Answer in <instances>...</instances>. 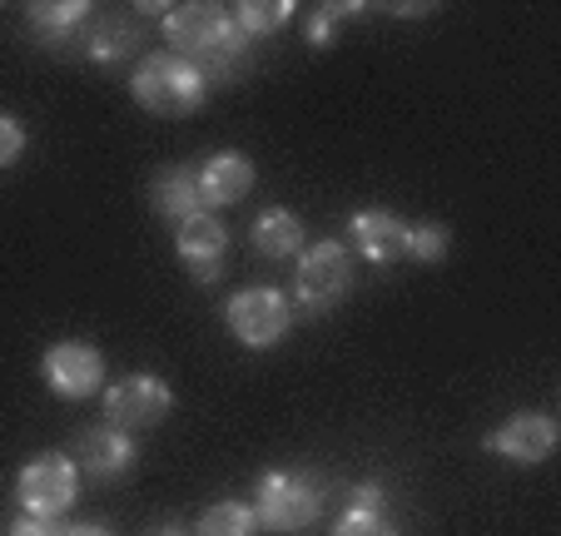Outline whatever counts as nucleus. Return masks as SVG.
I'll list each match as a JSON object with an SVG mask.
<instances>
[{
	"instance_id": "obj_21",
	"label": "nucleus",
	"mask_w": 561,
	"mask_h": 536,
	"mask_svg": "<svg viewBox=\"0 0 561 536\" xmlns=\"http://www.w3.org/2000/svg\"><path fill=\"white\" fill-rule=\"evenodd\" d=\"M339 536H398L388 526V516H373V512H348L339 522Z\"/></svg>"
},
{
	"instance_id": "obj_4",
	"label": "nucleus",
	"mask_w": 561,
	"mask_h": 536,
	"mask_svg": "<svg viewBox=\"0 0 561 536\" xmlns=\"http://www.w3.org/2000/svg\"><path fill=\"white\" fill-rule=\"evenodd\" d=\"M348 284H353V259L343 243L323 239L298 259V298H304L308 308H333L348 294Z\"/></svg>"
},
{
	"instance_id": "obj_27",
	"label": "nucleus",
	"mask_w": 561,
	"mask_h": 536,
	"mask_svg": "<svg viewBox=\"0 0 561 536\" xmlns=\"http://www.w3.org/2000/svg\"><path fill=\"white\" fill-rule=\"evenodd\" d=\"M149 536H184V532H180V526H154Z\"/></svg>"
},
{
	"instance_id": "obj_3",
	"label": "nucleus",
	"mask_w": 561,
	"mask_h": 536,
	"mask_svg": "<svg viewBox=\"0 0 561 536\" xmlns=\"http://www.w3.org/2000/svg\"><path fill=\"white\" fill-rule=\"evenodd\" d=\"M323 506V487L308 472H268L259 482V522L274 526V532H298L308 526Z\"/></svg>"
},
{
	"instance_id": "obj_2",
	"label": "nucleus",
	"mask_w": 561,
	"mask_h": 536,
	"mask_svg": "<svg viewBox=\"0 0 561 536\" xmlns=\"http://www.w3.org/2000/svg\"><path fill=\"white\" fill-rule=\"evenodd\" d=\"M129 90H135L139 110L164 115V119H180V115H194V110H199L204 70L190 65V60H180V55H149V60L135 70Z\"/></svg>"
},
{
	"instance_id": "obj_26",
	"label": "nucleus",
	"mask_w": 561,
	"mask_h": 536,
	"mask_svg": "<svg viewBox=\"0 0 561 536\" xmlns=\"http://www.w3.org/2000/svg\"><path fill=\"white\" fill-rule=\"evenodd\" d=\"M60 536H110L105 526H70V532H60Z\"/></svg>"
},
{
	"instance_id": "obj_23",
	"label": "nucleus",
	"mask_w": 561,
	"mask_h": 536,
	"mask_svg": "<svg viewBox=\"0 0 561 536\" xmlns=\"http://www.w3.org/2000/svg\"><path fill=\"white\" fill-rule=\"evenodd\" d=\"M11 536H60V526H55V516H31L25 512L21 522L11 526Z\"/></svg>"
},
{
	"instance_id": "obj_12",
	"label": "nucleus",
	"mask_w": 561,
	"mask_h": 536,
	"mask_svg": "<svg viewBox=\"0 0 561 536\" xmlns=\"http://www.w3.org/2000/svg\"><path fill=\"white\" fill-rule=\"evenodd\" d=\"M353 239H358L363 259L392 263L408 253V224L388 209H363V214H353Z\"/></svg>"
},
{
	"instance_id": "obj_10",
	"label": "nucleus",
	"mask_w": 561,
	"mask_h": 536,
	"mask_svg": "<svg viewBox=\"0 0 561 536\" xmlns=\"http://www.w3.org/2000/svg\"><path fill=\"white\" fill-rule=\"evenodd\" d=\"M75 457H80L85 477H95V482H115V477L129 472V463H135V447H129V437L119 427H95V432H80V442H75Z\"/></svg>"
},
{
	"instance_id": "obj_13",
	"label": "nucleus",
	"mask_w": 561,
	"mask_h": 536,
	"mask_svg": "<svg viewBox=\"0 0 561 536\" xmlns=\"http://www.w3.org/2000/svg\"><path fill=\"white\" fill-rule=\"evenodd\" d=\"M254 190V164L244 155H214L199 169V199L204 204H239Z\"/></svg>"
},
{
	"instance_id": "obj_7",
	"label": "nucleus",
	"mask_w": 561,
	"mask_h": 536,
	"mask_svg": "<svg viewBox=\"0 0 561 536\" xmlns=\"http://www.w3.org/2000/svg\"><path fill=\"white\" fill-rule=\"evenodd\" d=\"M21 506L31 516H60L65 506L75 502V467L65 457H35L31 467L21 472Z\"/></svg>"
},
{
	"instance_id": "obj_11",
	"label": "nucleus",
	"mask_w": 561,
	"mask_h": 536,
	"mask_svg": "<svg viewBox=\"0 0 561 536\" xmlns=\"http://www.w3.org/2000/svg\"><path fill=\"white\" fill-rule=\"evenodd\" d=\"M492 447H497L502 457H512V463L531 467V463H541V457H551V447H557V427H551L547 412H517V418L492 437Z\"/></svg>"
},
{
	"instance_id": "obj_15",
	"label": "nucleus",
	"mask_w": 561,
	"mask_h": 536,
	"mask_svg": "<svg viewBox=\"0 0 561 536\" xmlns=\"http://www.w3.org/2000/svg\"><path fill=\"white\" fill-rule=\"evenodd\" d=\"M254 249L264 259H288V253L304 249V224L288 209H264L254 219Z\"/></svg>"
},
{
	"instance_id": "obj_22",
	"label": "nucleus",
	"mask_w": 561,
	"mask_h": 536,
	"mask_svg": "<svg viewBox=\"0 0 561 536\" xmlns=\"http://www.w3.org/2000/svg\"><path fill=\"white\" fill-rule=\"evenodd\" d=\"M21 149H25V129H21V119L0 115V169L15 164V159H21Z\"/></svg>"
},
{
	"instance_id": "obj_1",
	"label": "nucleus",
	"mask_w": 561,
	"mask_h": 536,
	"mask_svg": "<svg viewBox=\"0 0 561 536\" xmlns=\"http://www.w3.org/2000/svg\"><path fill=\"white\" fill-rule=\"evenodd\" d=\"M164 35L180 50V60H204L219 75H233L244 60V35L224 5H174L164 11Z\"/></svg>"
},
{
	"instance_id": "obj_16",
	"label": "nucleus",
	"mask_w": 561,
	"mask_h": 536,
	"mask_svg": "<svg viewBox=\"0 0 561 536\" xmlns=\"http://www.w3.org/2000/svg\"><path fill=\"white\" fill-rule=\"evenodd\" d=\"M85 50H90V60L95 65H115V60H125L129 50H135V25H125V21H95L85 31Z\"/></svg>"
},
{
	"instance_id": "obj_19",
	"label": "nucleus",
	"mask_w": 561,
	"mask_h": 536,
	"mask_svg": "<svg viewBox=\"0 0 561 536\" xmlns=\"http://www.w3.org/2000/svg\"><path fill=\"white\" fill-rule=\"evenodd\" d=\"M254 522H259V516L249 512L244 502H219V506H209V512H204L199 536H249V532H254Z\"/></svg>"
},
{
	"instance_id": "obj_17",
	"label": "nucleus",
	"mask_w": 561,
	"mask_h": 536,
	"mask_svg": "<svg viewBox=\"0 0 561 536\" xmlns=\"http://www.w3.org/2000/svg\"><path fill=\"white\" fill-rule=\"evenodd\" d=\"M85 25V5L80 0H60V5H31V31L41 35V41H65L70 31H80Z\"/></svg>"
},
{
	"instance_id": "obj_8",
	"label": "nucleus",
	"mask_w": 561,
	"mask_h": 536,
	"mask_svg": "<svg viewBox=\"0 0 561 536\" xmlns=\"http://www.w3.org/2000/svg\"><path fill=\"white\" fill-rule=\"evenodd\" d=\"M100 378H105V357L90 343H55L50 353H45V383H50L60 398H70V402L90 398V392L100 388Z\"/></svg>"
},
{
	"instance_id": "obj_25",
	"label": "nucleus",
	"mask_w": 561,
	"mask_h": 536,
	"mask_svg": "<svg viewBox=\"0 0 561 536\" xmlns=\"http://www.w3.org/2000/svg\"><path fill=\"white\" fill-rule=\"evenodd\" d=\"M353 512H373V516H382V487H358L353 492Z\"/></svg>"
},
{
	"instance_id": "obj_20",
	"label": "nucleus",
	"mask_w": 561,
	"mask_h": 536,
	"mask_svg": "<svg viewBox=\"0 0 561 536\" xmlns=\"http://www.w3.org/2000/svg\"><path fill=\"white\" fill-rule=\"evenodd\" d=\"M408 253L423 263H437L447 253V229H437V224H423V229H408Z\"/></svg>"
},
{
	"instance_id": "obj_9",
	"label": "nucleus",
	"mask_w": 561,
	"mask_h": 536,
	"mask_svg": "<svg viewBox=\"0 0 561 536\" xmlns=\"http://www.w3.org/2000/svg\"><path fill=\"white\" fill-rule=\"evenodd\" d=\"M224 249H229V233H224L219 219H209V214H190V219L180 224V259L190 263V274L204 278V284H214L224 269Z\"/></svg>"
},
{
	"instance_id": "obj_14",
	"label": "nucleus",
	"mask_w": 561,
	"mask_h": 536,
	"mask_svg": "<svg viewBox=\"0 0 561 536\" xmlns=\"http://www.w3.org/2000/svg\"><path fill=\"white\" fill-rule=\"evenodd\" d=\"M149 199L164 219H190V214L204 209L199 199V174L190 164H174V169H159L154 184H149Z\"/></svg>"
},
{
	"instance_id": "obj_24",
	"label": "nucleus",
	"mask_w": 561,
	"mask_h": 536,
	"mask_svg": "<svg viewBox=\"0 0 561 536\" xmlns=\"http://www.w3.org/2000/svg\"><path fill=\"white\" fill-rule=\"evenodd\" d=\"M343 11H348V5H329V11H318V15H313V25H308V41H313V45H318V41H329V35H333V21H339Z\"/></svg>"
},
{
	"instance_id": "obj_18",
	"label": "nucleus",
	"mask_w": 561,
	"mask_h": 536,
	"mask_svg": "<svg viewBox=\"0 0 561 536\" xmlns=\"http://www.w3.org/2000/svg\"><path fill=\"white\" fill-rule=\"evenodd\" d=\"M294 15V5L288 0H268V5H259V0H249V5H239L233 11V25H239V35H268V31H278V25Z\"/></svg>"
},
{
	"instance_id": "obj_6",
	"label": "nucleus",
	"mask_w": 561,
	"mask_h": 536,
	"mask_svg": "<svg viewBox=\"0 0 561 536\" xmlns=\"http://www.w3.org/2000/svg\"><path fill=\"white\" fill-rule=\"evenodd\" d=\"M170 388L159 378H149V373H135V378L115 383V388L105 392V418L110 427H154L164 412H170Z\"/></svg>"
},
{
	"instance_id": "obj_5",
	"label": "nucleus",
	"mask_w": 561,
	"mask_h": 536,
	"mask_svg": "<svg viewBox=\"0 0 561 536\" xmlns=\"http://www.w3.org/2000/svg\"><path fill=\"white\" fill-rule=\"evenodd\" d=\"M229 328L239 343L268 347L288 333V304L278 288H244L229 298Z\"/></svg>"
}]
</instances>
